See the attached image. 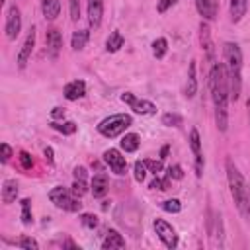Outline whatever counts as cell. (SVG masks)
<instances>
[{"label": "cell", "mask_w": 250, "mask_h": 250, "mask_svg": "<svg viewBox=\"0 0 250 250\" xmlns=\"http://www.w3.org/2000/svg\"><path fill=\"white\" fill-rule=\"evenodd\" d=\"M176 2V0H159V4H157V12L159 14H164L172 4Z\"/></svg>", "instance_id": "cell-42"}, {"label": "cell", "mask_w": 250, "mask_h": 250, "mask_svg": "<svg viewBox=\"0 0 250 250\" xmlns=\"http://www.w3.org/2000/svg\"><path fill=\"white\" fill-rule=\"evenodd\" d=\"M88 37H90L88 30H78V32H74V34H72V39H71L72 49H74V51L84 49V47H86V43H88Z\"/></svg>", "instance_id": "cell-25"}, {"label": "cell", "mask_w": 250, "mask_h": 250, "mask_svg": "<svg viewBox=\"0 0 250 250\" xmlns=\"http://www.w3.org/2000/svg\"><path fill=\"white\" fill-rule=\"evenodd\" d=\"M30 205H32L30 199H24V201H22V221H24L26 225L32 223V211H30Z\"/></svg>", "instance_id": "cell-36"}, {"label": "cell", "mask_w": 250, "mask_h": 250, "mask_svg": "<svg viewBox=\"0 0 250 250\" xmlns=\"http://www.w3.org/2000/svg\"><path fill=\"white\" fill-rule=\"evenodd\" d=\"M190 147H192V151H194L196 157L201 155V139H199L197 129H192V131H190Z\"/></svg>", "instance_id": "cell-30"}, {"label": "cell", "mask_w": 250, "mask_h": 250, "mask_svg": "<svg viewBox=\"0 0 250 250\" xmlns=\"http://www.w3.org/2000/svg\"><path fill=\"white\" fill-rule=\"evenodd\" d=\"M197 12L201 14V18L205 22H213L217 18V10H219V0H196Z\"/></svg>", "instance_id": "cell-12"}, {"label": "cell", "mask_w": 250, "mask_h": 250, "mask_svg": "<svg viewBox=\"0 0 250 250\" xmlns=\"http://www.w3.org/2000/svg\"><path fill=\"white\" fill-rule=\"evenodd\" d=\"M20 164H22V168H24V170H30V168L34 166V161H32L30 153H26V151H22V153H20Z\"/></svg>", "instance_id": "cell-41"}, {"label": "cell", "mask_w": 250, "mask_h": 250, "mask_svg": "<svg viewBox=\"0 0 250 250\" xmlns=\"http://www.w3.org/2000/svg\"><path fill=\"white\" fill-rule=\"evenodd\" d=\"M131 123H133V117L129 113H113L98 123V133L107 139H113V137L125 133V129L131 127Z\"/></svg>", "instance_id": "cell-3"}, {"label": "cell", "mask_w": 250, "mask_h": 250, "mask_svg": "<svg viewBox=\"0 0 250 250\" xmlns=\"http://www.w3.org/2000/svg\"><path fill=\"white\" fill-rule=\"evenodd\" d=\"M49 199L59 207V209H65V211H80L82 203L78 201L76 196H72V192H69L67 188L63 186H57L49 192Z\"/></svg>", "instance_id": "cell-4"}, {"label": "cell", "mask_w": 250, "mask_h": 250, "mask_svg": "<svg viewBox=\"0 0 250 250\" xmlns=\"http://www.w3.org/2000/svg\"><path fill=\"white\" fill-rule=\"evenodd\" d=\"M119 145H121V149L125 153H135L139 149V145H141V137L137 133H127V135H123V139L119 141Z\"/></svg>", "instance_id": "cell-21"}, {"label": "cell", "mask_w": 250, "mask_h": 250, "mask_svg": "<svg viewBox=\"0 0 250 250\" xmlns=\"http://www.w3.org/2000/svg\"><path fill=\"white\" fill-rule=\"evenodd\" d=\"M168 178H170V180H182V178H184V170H182V166H180V164L170 166V168H168Z\"/></svg>", "instance_id": "cell-38"}, {"label": "cell", "mask_w": 250, "mask_h": 250, "mask_svg": "<svg viewBox=\"0 0 250 250\" xmlns=\"http://www.w3.org/2000/svg\"><path fill=\"white\" fill-rule=\"evenodd\" d=\"M223 57H225V67L229 72H240L242 69V51L236 43L227 41L223 45Z\"/></svg>", "instance_id": "cell-5"}, {"label": "cell", "mask_w": 250, "mask_h": 250, "mask_svg": "<svg viewBox=\"0 0 250 250\" xmlns=\"http://www.w3.org/2000/svg\"><path fill=\"white\" fill-rule=\"evenodd\" d=\"M51 117H53V121L63 119V117H65V109H63V107H53V109H51Z\"/></svg>", "instance_id": "cell-45"}, {"label": "cell", "mask_w": 250, "mask_h": 250, "mask_svg": "<svg viewBox=\"0 0 250 250\" xmlns=\"http://www.w3.org/2000/svg\"><path fill=\"white\" fill-rule=\"evenodd\" d=\"M84 94H86V84H84V80H72V82H69V84L65 86V98L71 100V102L82 98Z\"/></svg>", "instance_id": "cell-14"}, {"label": "cell", "mask_w": 250, "mask_h": 250, "mask_svg": "<svg viewBox=\"0 0 250 250\" xmlns=\"http://www.w3.org/2000/svg\"><path fill=\"white\" fill-rule=\"evenodd\" d=\"M199 32H201V45H203V49L207 51L209 61H213V43H211V36H209V26H207V22H201Z\"/></svg>", "instance_id": "cell-23"}, {"label": "cell", "mask_w": 250, "mask_h": 250, "mask_svg": "<svg viewBox=\"0 0 250 250\" xmlns=\"http://www.w3.org/2000/svg\"><path fill=\"white\" fill-rule=\"evenodd\" d=\"M104 14V0H88V22L92 28H100Z\"/></svg>", "instance_id": "cell-13"}, {"label": "cell", "mask_w": 250, "mask_h": 250, "mask_svg": "<svg viewBox=\"0 0 250 250\" xmlns=\"http://www.w3.org/2000/svg\"><path fill=\"white\" fill-rule=\"evenodd\" d=\"M166 51H168V41L164 37H159V39L153 41V55L157 59H162L166 55Z\"/></svg>", "instance_id": "cell-28"}, {"label": "cell", "mask_w": 250, "mask_h": 250, "mask_svg": "<svg viewBox=\"0 0 250 250\" xmlns=\"http://www.w3.org/2000/svg\"><path fill=\"white\" fill-rule=\"evenodd\" d=\"M123 43H125L123 36L115 30V32L109 34V37H107V41H106V49H107V53H115V51H119V49L123 47Z\"/></svg>", "instance_id": "cell-24"}, {"label": "cell", "mask_w": 250, "mask_h": 250, "mask_svg": "<svg viewBox=\"0 0 250 250\" xmlns=\"http://www.w3.org/2000/svg\"><path fill=\"white\" fill-rule=\"evenodd\" d=\"M104 161H106V164L111 168V172H115V174H125V170H127V161H125V157L117 151V149H109V151H106L104 153Z\"/></svg>", "instance_id": "cell-10"}, {"label": "cell", "mask_w": 250, "mask_h": 250, "mask_svg": "<svg viewBox=\"0 0 250 250\" xmlns=\"http://www.w3.org/2000/svg\"><path fill=\"white\" fill-rule=\"evenodd\" d=\"M215 121H217L219 131H227V127H229V113H227V106L215 107Z\"/></svg>", "instance_id": "cell-26"}, {"label": "cell", "mask_w": 250, "mask_h": 250, "mask_svg": "<svg viewBox=\"0 0 250 250\" xmlns=\"http://www.w3.org/2000/svg\"><path fill=\"white\" fill-rule=\"evenodd\" d=\"M209 90H211V100L215 107L227 106L229 98V76H227V67L225 63H215L209 72Z\"/></svg>", "instance_id": "cell-2"}, {"label": "cell", "mask_w": 250, "mask_h": 250, "mask_svg": "<svg viewBox=\"0 0 250 250\" xmlns=\"http://www.w3.org/2000/svg\"><path fill=\"white\" fill-rule=\"evenodd\" d=\"M248 121H250V100H248Z\"/></svg>", "instance_id": "cell-50"}, {"label": "cell", "mask_w": 250, "mask_h": 250, "mask_svg": "<svg viewBox=\"0 0 250 250\" xmlns=\"http://www.w3.org/2000/svg\"><path fill=\"white\" fill-rule=\"evenodd\" d=\"M107 188H109V180H107V176L104 172H100V174H96L92 178V194H94V197H104L107 194Z\"/></svg>", "instance_id": "cell-15"}, {"label": "cell", "mask_w": 250, "mask_h": 250, "mask_svg": "<svg viewBox=\"0 0 250 250\" xmlns=\"http://www.w3.org/2000/svg\"><path fill=\"white\" fill-rule=\"evenodd\" d=\"M168 151H170V147H168V145H164V147L161 149V159H162V161L168 157Z\"/></svg>", "instance_id": "cell-47"}, {"label": "cell", "mask_w": 250, "mask_h": 250, "mask_svg": "<svg viewBox=\"0 0 250 250\" xmlns=\"http://www.w3.org/2000/svg\"><path fill=\"white\" fill-rule=\"evenodd\" d=\"M182 115H178V113H164L162 115V123L166 125V127H180L182 125Z\"/></svg>", "instance_id": "cell-29"}, {"label": "cell", "mask_w": 250, "mask_h": 250, "mask_svg": "<svg viewBox=\"0 0 250 250\" xmlns=\"http://www.w3.org/2000/svg\"><path fill=\"white\" fill-rule=\"evenodd\" d=\"M51 127H53L55 131L63 133V135H72V133H76V123H74V121H63V123L51 121Z\"/></svg>", "instance_id": "cell-27"}, {"label": "cell", "mask_w": 250, "mask_h": 250, "mask_svg": "<svg viewBox=\"0 0 250 250\" xmlns=\"http://www.w3.org/2000/svg\"><path fill=\"white\" fill-rule=\"evenodd\" d=\"M18 197V182L16 180H6L2 184V201L8 205V203H14Z\"/></svg>", "instance_id": "cell-18"}, {"label": "cell", "mask_w": 250, "mask_h": 250, "mask_svg": "<svg viewBox=\"0 0 250 250\" xmlns=\"http://www.w3.org/2000/svg\"><path fill=\"white\" fill-rule=\"evenodd\" d=\"M161 207H162L164 211H168V213H180V211H182L180 199H166V201L161 203Z\"/></svg>", "instance_id": "cell-31"}, {"label": "cell", "mask_w": 250, "mask_h": 250, "mask_svg": "<svg viewBox=\"0 0 250 250\" xmlns=\"http://www.w3.org/2000/svg\"><path fill=\"white\" fill-rule=\"evenodd\" d=\"M246 8H248V0H231V20L232 22H240L242 16L246 14Z\"/></svg>", "instance_id": "cell-20"}, {"label": "cell", "mask_w": 250, "mask_h": 250, "mask_svg": "<svg viewBox=\"0 0 250 250\" xmlns=\"http://www.w3.org/2000/svg\"><path fill=\"white\" fill-rule=\"evenodd\" d=\"M121 102H125V104H127V106H129L135 113H139V115H153V113H157V106H155L153 102L143 100V98H137V96H133V94H129V92L121 94Z\"/></svg>", "instance_id": "cell-6"}, {"label": "cell", "mask_w": 250, "mask_h": 250, "mask_svg": "<svg viewBox=\"0 0 250 250\" xmlns=\"http://www.w3.org/2000/svg\"><path fill=\"white\" fill-rule=\"evenodd\" d=\"M41 10H43L45 20H55L61 12V0H43Z\"/></svg>", "instance_id": "cell-19"}, {"label": "cell", "mask_w": 250, "mask_h": 250, "mask_svg": "<svg viewBox=\"0 0 250 250\" xmlns=\"http://www.w3.org/2000/svg\"><path fill=\"white\" fill-rule=\"evenodd\" d=\"M151 188L153 190H168L170 188V178H155L153 182H151Z\"/></svg>", "instance_id": "cell-34"}, {"label": "cell", "mask_w": 250, "mask_h": 250, "mask_svg": "<svg viewBox=\"0 0 250 250\" xmlns=\"http://www.w3.org/2000/svg\"><path fill=\"white\" fill-rule=\"evenodd\" d=\"M197 92V74H196V61L190 63L188 67V80H186V96L194 98Z\"/></svg>", "instance_id": "cell-17"}, {"label": "cell", "mask_w": 250, "mask_h": 250, "mask_svg": "<svg viewBox=\"0 0 250 250\" xmlns=\"http://www.w3.org/2000/svg\"><path fill=\"white\" fill-rule=\"evenodd\" d=\"M133 172H135V180H137V182H143V180L147 178V164H145V161H143V162L137 161Z\"/></svg>", "instance_id": "cell-33"}, {"label": "cell", "mask_w": 250, "mask_h": 250, "mask_svg": "<svg viewBox=\"0 0 250 250\" xmlns=\"http://www.w3.org/2000/svg\"><path fill=\"white\" fill-rule=\"evenodd\" d=\"M227 178H229V186H231V194L232 199L240 211V215L250 221V188L244 180V176L238 172V168L232 164V161H227Z\"/></svg>", "instance_id": "cell-1"}, {"label": "cell", "mask_w": 250, "mask_h": 250, "mask_svg": "<svg viewBox=\"0 0 250 250\" xmlns=\"http://www.w3.org/2000/svg\"><path fill=\"white\" fill-rule=\"evenodd\" d=\"M74 180H84L86 182V168L84 166H76L74 168Z\"/></svg>", "instance_id": "cell-44"}, {"label": "cell", "mask_w": 250, "mask_h": 250, "mask_svg": "<svg viewBox=\"0 0 250 250\" xmlns=\"http://www.w3.org/2000/svg\"><path fill=\"white\" fill-rule=\"evenodd\" d=\"M63 246H67V248H78V246H76L72 240H65V242H63Z\"/></svg>", "instance_id": "cell-49"}, {"label": "cell", "mask_w": 250, "mask_h": 250, "mask_svg": "<svg viewBox=\"0 0 250 250\" xmlns=\"http://www.w3.org/2000/svg\"><path fill=\"white\" fill-rule=\"evenodd\" d=\"M72 196H76V197H82L84 194H86V182L84 180H74V184H72Z\"/></svg>", "instance_id": "cell-35"}, {"label": "cell", "mask_w": 250, "mask_h": 250, "mask_svg": "<svg viewBox=\"0 0 250 250\" xmlns=\"http://www.w3.org/2000/svg\"><path fill=\"white\" fill-rule=\"evenodd\" d=\"M20 30H22V14H20V8L18 6H10L8 8V14H6V37L10 41H14L20 36Z\"/></svg>", "instance_id": "cell-8"}, {"label": "cell", "mask_w": 250, "mask_h": 250, "mask_svg": "<svg viewBox=\"0 0 250 250\" xmlns=\"http://www.w3.org/2000/svg\"><path fill=\"white\" fill-rule=\"evenodd\" d=\"M80 223L86 227V229H96L98 227V217L94 213H82L80 215Z\"/></svg>", "instance_id": "cell-32"}, {"label": "cell", "mask_w": 250, "mask_h": 250, "mask_svg": "<svg viewBox=\"0 0 250 250\" xmlns=\"http://www.w3.org/2000/svg\"><path fill=\"white\" fill-rule=\"evenodd\" d=\"M102 248H125V238L117 232V231H107L106 232V238H104V242H102Z\"/></svg>", "instance_id": "cell-16"}, {"label": "cell", "mask_w": 250, "mask_h": 250, "mask_svg": "<svg viewBox=\"0 0 250 250\" xmlns=\"http://www.w3.org/2000/svg\"><path fill=\"white\" fill-rule=\"evenodd\" d=\"M207 234L211 238L213 246H221L223 244V221L219 213L209 211V219H207Z\"/></svg>", "instance_id": "cell-9"}, {"label": "cell", "mask_w": 250, "mask_h": 250, "mask_svg": "<svg viewBox=\"0 0 250 250\" xmlns=\"http://www.w3.org/2000/svg\"><path fill=\"white\" fill-rule=\"evenodd\" d=\"M45 157H47V161H49V162H53V149H51V147H47V149H45Z\"/></svg>", "instance_id": "cell-48"}, {"label": "cell", "mask_w": 250, "mask_h": 250, "mask_svg": "<svg viewBox=\"0 0 250 250\" xmlns=\"http://www.w3.org/2000/svg\"><path fill=\"white\" fill-rule=\"evenodd\" d=\"M34 47H36V28L30 30V34H28V37H26V41H24L20 53H18V67H20V69H26L28 61L32 59Z\"/></svg>", "instance_id": "cell-11"}, {"label": "cell", "mask_w": 250, "mask_h": 250, "mask_svg": "<svg viewBox=\"0 0 250 250\" xmlns=\"http://www.w3.org/2000/svg\"><path fill=\"white\" fill-rule=\"evenodd\" d=\"M69 6H71V20L78 22L80 20V4H78V0H71Z\"/></svg>", "instance_id": "cell-39"}, {"label": "cell", "mask_w": 250, "mask_h": 250, "mask_svg": "<svg viewBox=\"0 0 250 250\" xmlns=\"http://www.w3.org/2000/svg\"><path fill=\"white\" fill-rule=\"evenodd\" d=\"M145 164H147V168H149L151 172H155V174H159V172H162V170H164L162 159H161V161H145Z\"/></svg>", "instance_id": "cell-40"}, {"label": "cell", "mask_w": 250, "mask_h": 250, "mask_svg": "<svg viewBox=\"0 0 250 250\" xmlns=\"http://www.w3.org/2000/svg\"><path fill=\"white\" fill-rule=\"evenodd\" d=\"M153 227H155L157 236L162 240V244H164L166 248H176V246H178V234H176V231L172 229V225H168V223L162 221V219H155Z\"/></svg>", "instance_id": "cell-7"}, {"label": "cell", "mask_w": 250, "mask_h": 250, "mask_svg": "<svg viewBox=\"0 0 250 250\" xmlns=\"http://www.w3.org/2000/svg\"><path fill=\"white\" fill-rule=\"evenodd\" d=\"M18 246H20V248H26V250H37V248H39L37 240L30 238V236H24V238L18 242Z\"/></svg>", "instance_id": "cell-37"}, {"label": "cell", "mask_w": 250, "mask_h": 250, "mask_svg": "<svg viewBox=\"0 0 250 250\" xmlns=\"http://www.w3.org/2000/svg\"><path fill=\"white\" fill-rule=\"evenodd\" d=\"M45 43H47V47L53 51V55L63 47V36H61V32L59 30H49L47 32V36H45Z\"/></svg>", "instance_id": "cell-22"}, {"label": "cell", "mask_w": 250, "mask_h": 250, "mask_svg": "<svg viewBox=\"0 0 250 250\" xmlns=\"http://www.w3.org/2000/svg\"><path fill=\"white\" fill-rule=\"evenodd\" d=\"M196 174H197V176L203 174V157H201V155L196 157Z\"/></svg>", "instance_id": "cell-46"}, {"label": "cell", "mask_w": 250, "mask_h": 250, "mask_svg": "<svg viewBox=\"0 0 250 250\" xmlns=\"http://www.w3.org/2000/svg\"><path fill=\"white\" fill-rule=\"evenodd\" d=\"M0 149H2V162L6 164L10 161V157H12V149H10L8 143H2V147H0Z\"/></svg>", "instance_id": "cell-43"}]
</instances>
